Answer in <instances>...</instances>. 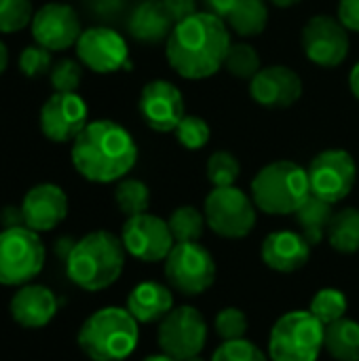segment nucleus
Here are the masks:
<instances>
[{
    "label": "nucleus",
    "instance_id": "1",
    "mask_svg": "<svg viewBox=\"0 0 359 361\" xmlns=\"http://www.w3.org/2000/svg\"><path fill=\"white\" fill-rule=\"evenodd\" d=\"M231 44L226 21L214 13L199 11L174 25L165 44V57L182 78L201 80L224 66Z\"/></svg>",
    "mask_w": 359,
    "mask_h": 361
},
{
    "label": "nucleus",
    "instance_id": "2",
    "mask_svg": "<svg viewBox=\"0 0 359 361\" xmlns=\"http://www.w3.org/2000/svg\"><path fill=\"white\" fill-rule=\"evenodd\" d=\"M138 144L118 123L91 121L72 142L70 159L74 169L89 182L112 184L123 180L138 163Z\"/></svg>",
    "mask_w": 359,
    "mask_h": 361
},
{
    "label": "nucleus",
    "instance_id": "3",
    "mask_svg": "<svg viewBox=\"0 0 359 361\" xmlns=\"http://www.w3.org/2000/svg\"><path fill=\"white\" fill-rule=\"evenodd\" d=\"M127 250L110 231H93L78 239L66 258L68 279L85 292H102L116 283L125 271Z\"/></svg>",
    "mask_w": 359,
    "mask_h": 361
},
{
    "label": "nucleus",
    "instance_id": "4",
    "mask_svg": "<svg viewBox=\"0 0 359 361\" xmlns=\"http://www.w3.org/2000/svg\"><path fill=\"white\" fill-rule=\"evenodd\" d=\"M76 343L91 361H123L140 343V324L127 309L104 307L83 322Z\"/></svg>",
    "mask_w": 359,
    "mask_h": 361
},
{
    "label": "nucleus",
    "instance_id": "5",
    "mask_svg": "<svg viewBox=\"0 0 359 361\" xmlns=\"http://www.w3.org/2000/svg\"><path fill=\"white\" fill-rule=\"evenodd\" d=\"M309 197V173L294 161H273L252 180V201L269 216L296 214Z\"/></svg>",
    "mask_w": 359,
    "mask_h": 361
},
{
    "label": "nucleus",
    "instance_id": "6",
    "mask_svg": "<svg viewBox=\"0 0 359 361\" xmlns=\"http://www.w3.org/2000/svg\"><path fill=\"white\" fill-rule=\"evenodd\" d=\"M326 326L311 311L284 313L269 334L271 361H317L324 351Z\"/></svg>",
    "mask_w": 359,
    "mask_h": 361
},
{
    "label": "nucleus",
    "instance_id": "7",
    "mask_svg": "<svg viewBox=\"0 0 359 361\" xmlns=\"http://www.w3.org/2000/svg\"><path fill=\"white\" fill-rule=\"evenodd\" d=\"M47 250L40 233L28 226L0 231V286L21 288L44 269Z\"/></svg>",
    "mask_w": 359,
    "mask_h": 361
},
{
    "label": "nucleus",
    "instance_id": "8",
    "mask_svg": "<svg viewBox=\"0 0 359 361\" xmlns=\"http://www.w3.org/2000/svg\"><path fill=\"white\" fill-rule=\"evenodd\" d=\"M163 262L167 283L184 296H199L216 281L214 256L199 241L176 243Z\"/></svg>",
    "mask_w": 359,
    "mask_h": 361
},
{
    "label": "nucleus",
    "instance_id": "9",
    "mask_svg": "<svg viewBox=\"0 0 359 361\" xmlns=\"http://www.w3.org/2000/svg\"><path fill=\"white\" fill-rule=\"evenodd\" d=\"M256 205L237 186L214 188L205 197V220L218 237L224 239H243L256 226Z\"/></svg>",
    "mask_w": 359,
    "mask_h": 361
},
{
    "label": "nucleus",
    "instance_id": "10",
    "mask_svg": "<svg viewBox=\"0 0 359 361\" xmlns=\"http://www.w3.org/2000/svg\"><path fill=\"white\" fill-rule=\"evenodd\" d=\"M161 353L178 361H186L201 355L207 343V322L203 313L195 307H176L171 313L159 322L157 334Z\"/></svg>",
    "mask_w": 359,
    "mask_h": 361
},
{
    "label": "nucleus",
    "instance_id": "11",
    "mask_svg": "<svg viewBox=\"0 0 359 361\" xmlns=\"http://www.w3.org/2000/svg\"><path fill=\"white\" fill-rule=\"evenodd\" d=\"M307 173L311 195L334 205L351 195L358 180V163L351 152L343 148H330L311 161Z\"/></svg>",
    "mask_w": 359,
    "mask_h": 361
},
{
    "label": "nucleus",
    "instance_id": "12",
    "mask_svg": "<svg viewBox=\"0 0 359 361\" xmlns=\"http://www.w3.org/2000/svg\"><path fill=\"white\" fill-rule=\"evenodd\" d=\"M303 53L320 68H336L349 55V30L332 15L311 17L300 34Z\"/></svg>",
    "mask_w": 359,
    "mask_h": 361
},
{
    "label": "nucleus",
    "instance_id": "13",
    "mask_svg": "<svg viewBox=\"0 0 359 361\" xmlns=\"http://www.w3.org/2000/svg\"><path fill=\"white\" fill-rule=\"evenodd\" d=\"M121 241L127 254L140 262H163L176 245L167 220L148 212L125 220Z\"/></svg>",
    "mask_w": 359,
    "mask_h": 361
},
{
    "label": "nucleus",
    "instance_id": "14",
    "mask_svg": "<svg viewBox=\"0 0 359 361\" xmlns=\"http://www.w3.org/2000/svg\"><path fill=\"white\" fill-rule=\"evenodd\" d=\"M76 55L85 68L97 74L131 70L127 40L116 30L106 25L83 30L76 42Z\"/></svg>",
    "mask_w": 359,
    "mask_h": 361
},
{
    "label": "nucleus",
    "instance_id": "15",
    "mask_svg": "<svg viewBox=\"0 0 359 361\" xmlns=\"http://www.w3.org/2000/svg\"><path fill=\"white\" fill-rule=\"evenodd\" d=\"M89 123V108L78 93H53L40 108V131L55 144L74 142Z\"/></svg>",
    "mask_w": 359,
    "mask_h": 361
},
{
    "label": "nucleus",
    "instance_id": "16",
    "mask_svg": "<svg viewBox=\"0 0 359 361\" xmlns=\"http://www.w3.org/2000/svg\"><path fill=\"white\" fill-rule=\"evenodd\" d=\"M30 30L36 44L49 51H66L70 47H76L83 34L78 13L63 2H49L40 6L34 13Z\"/></svg>",
    "mask_w": 359,
    "mask_h": 361
},
{
    "label": "nucleus",
    "instance_id": "17",
    "mask_svg": "<svg viewBox=\"0 0 359 361\" xmlns=\"http://www.w3.org/2000/svg\"><path fill=\"white\" fill-rule=\"evenodd\" d=\"M138 110L144 123L159 133H171L180 125V121L186 116L184 112V97L176 85L169 80L157 78L144 85Z\"/></svg>",
    "mask_w": 359,
    "mask_h": 361
},
{
    "label": "nucleus",
    "instance_id": "18",
    "mask_svg": "<svg viewBox=\"0 0 359 361\" xmlns=\"http://www.w3.org/2000/svg\"><path fill=\"white\" fill-rule=\"evenodd\" d=\"M23 224L34 233H47L57 228L68 216V195L53 182L32 186L21 199Z\"/></svg>",
    "mask_w": 359,
    "mask_h": 361
},
{
    "label": "nucleus",
    "instance_id": "19",
    "mask_svg": "<svg viewBox=\"0 0 359 361\" xmlns=\"http://www.w3.org/2000/svg\"><path fill=\"white\" fill-rule=\"evenodd\" d=\"M303 95L300 76L288 66H269L250 80V97L262 108H290Z\"/></svg>",
    "mask_w": 359,
    "mask_h": 361
},
{
    "label": "nucleus",
    "instance_id": "20",
    "mask_svg": "<svg viewBox=\"0 0 359 361\" xmlns=\"http://www.w3.org/2000/svg\"><path fill=\"white\" fill-rule=\"evenodd\" d=\"M59 311V300L55 292L40 283L21 286L8 302V313L13 322L25 330H40L49 326Z\"/></svg>",
    "mask_w": 359,
    "mask_h": 361
},
{
    "label": "nucleus",
    "instance_id": "21",
    "mask_svg": "<svg viewBox=\"0 0 359 361\" xmlns=\"http://www.w3.org/2000/svg\"><path fill=\"white\" fill-rule=\"evenodd\" d=\"M311 243L303 237V233L294 231H275L264 237L260 256L262 262L277 273H296L309 264Z\"/></svg>",
    "mask_w": 359,
    "mask_h": 361
},
{
    "label": "nucleus",
    "instance_id": "22",
    "mask_svg": "<svg viewBox=\"0 0 359 361\" xmlns=\"http://www.w3.org/2000/svg\"><path fill=\"white\" fill-rule=\"evenodd\" d=\"M176 21L167 13L163 0H140V4L131 11L127 27L129 34L146 44L167 42Z\"/></svg>",
    "mask_w": 359,
    "mask_h": 361
},
{
    "label": "nucleus",
    "instance_id": "23",
    "mask_svg": "<svg viewBox=\"0 0 359 361\" xmlns=\"http://www.w3.org/2000/svg\"><path fill=\"white\" fill-rule=\"evenodd\" d=\"M125 309L135 317L138 324H157L171 313L174 294L163 283L142 281L129 292Z\"/></svg>",
    "mask_w": 359,
    "mask_h": 361
},
{
    "label": "nucleus",
    "instance_id": "24",
    "mask_svg": "<svg viewBox=\"0 0 359 361\" xmlns=\"http://www.w3.org/2000/svg\"><path fill=\"white\" fill-rule=\"evenodd\" d=\"M294 216H296V222L300 226L303 237L311 245H317L328 235V226L332 222L334 209H332V203H328V201L311 195Z\"/></svg>",
    "mask_w": 359,
    "mask_h": 361
},
{
    "label": "nucleus",
    "instance_id": "25",
    "mask_svg": "<svg viewBox=\"0 0 359 361\" xmlns=\"http://www.w3.org/2000/svg\"><path fill=\"white\" fill-rule=\"evenodd\" d=\"M324 349L336 361H359V324L343 317L324 332Z\"/></svg>",
    "mask_w": 359,
    "mask_h": 361
},
{
    "label": "nucleus",
    "instance_id": "26",
    "mask_svg": "<svg viewBox=\"0 0 359 361\" xmlns=\"http://www.w3.org/2000/svg\"><path fill=\"white\" fill-rule=\"evenodd\" d=\"M226 23L235 34L243 38L260 36L269 25L267 0H239L226 17Z\"/></svg>",
    "mask_w": 359,
    "mask_h": 361
},
{
    "label": "nucleus",
    "instance_id": "27",
    "mask_svg": "<svg viewBox=\"0 0 359 361\" xmlns=\"http://www.w3.org/2000/svg\"><path fill=\"white\" fill-rule=\"evenodd\" d=\"M328 243L339 254H358L359 252V209L345 207L334 212L328 226Z\"/></svg>",
    "mask_w": 359,
    "mask_h": 361
},
{
    "label": "nucleus",
    "instance_id": "28",
    "mask_svg": "<svg viewBox=\"0 0 359 361\" xmlns=\"http://www.w3.org/2000/svg\"><path fill=\"white\" fill-rule=\"evenodd\" d=\"M114 203H116L118 212L125 214L127 218L146 214L148 205H150V188L142 180L123 178V180H118V184L114 188Z\"/></svg>",
    "mask_w": 359,
    "mask_h": 361
},
{
    "label": "nucleus",
    "instance_id": "29",
    "mask_svg": "<svg viewBox=\"0 0 359 361\" xmlns=\"http://www.w3.org/2000/svg\"><path fill=\"white\" fill-rule=\"evenodd\" d=\"M169 231L176 239V243H188V241H199L205 233L207 220L205 214L199 212L193 205H182L171 212L167 218Z\"/></svg>",
    "mask_w": 359,
    "mask_h": 361
},
{
    "label": "nucleus",
    "instance_id": "30",
    "mask_svg": "<svg viewBox=\"0 0 359 361\" xmlns=\"http://www.w3.org/2000/svg\"><path fill=\"white\" fill-rule=\"evenodd\" d=\"M347 309H349L347 296H345V292H341L336 288H324V290H320L313 296L311 305H309V311L324 326H330V324L343 319L347 315Z\"/></svg>",
    "mask_w": 359,
    "mask_h": 361
},
{
    "label": "nucleus",
    "instance_id": "31",
    "mask_svg": "<svg viewBox=\"0 0 359 361\" xmlns=\"http://www.w3.org/2000/svg\"><path fill=\"white\" fill-rule=\"evenodd\" d=\"M224 68L237 78H248L252 80L260 72V55L258 51L248 44V42H233L226 57H224Z\"/></svg>",
    "mask_w": 359,
    "mask_h": 361
},
{
    "label": "nucleus",
    "instance_id": "32",
    "mask_svg": "<svg viewBox=\"0 0 359 361\" xmlns=\"http://www.w3.org/2000/svg\"><path fill=\"white\" fill-rule=\"evenodd\" d=\"M205 173H207V180L212 182L214 188L235 186V182L241 176V163L233 152L218 150V152L209 154L207 165H205Z\"/></svg>",
    "mask_w": 359,
    "mask_h": 361
},
{
    "label": "nucleus",
    "instance_id": "33",
    "mask_svg": "<svg viewBox=\"0 0 359 361\" xmlns=\"http://www.w3.org/2000/svg\"><path fill=\"white\" fill-rule=\"evenodd\" d=\"M32 0H0V34L21 32L32 23Z\"/></svg>",
    "mask_w": 359,
    "mask_h": 361
},
{
    "label": "nucleus",
    "instance_id": "34",
    "mask_svg": "<svg viewBox=\"0 0 359 361\" xmlns=\"http://www.w3.org/2000/svg\"><path fill=\"white\" fill-rule=\"evenodd\" d=\"M174 133H176L180 146H184L188 150H201L203 146H207V142L212 137L209 125L205 123V118H201L197 114H186Z\"/></svg>",
    "mask_w": 359,
    "mask_h": 361
},
{
    "label": "nucleus",
    "instance_id": "35",
    "mask_svg": "<svg viewBox=\"0 0 359 361\" xmlns=\"http://www.w3.org/2000/svg\"><path fill=\"white\" fill-rule=\"evenodd\" d=\"M248 315L237 309V307H224L216 313L214 319V330L218 334V338H222V343L226 341H239L245 338L248 332Z\"/></svg>",
    "mask_w": 359,
    "mask_h": 361
},
{
    "label": "nucleus",
    "instance_id": "36",
    "mask_svg": "<svg viewBox=\"0 0 359 361\" xmlns=\"http://www.w3.org/2000/svg\"><path fill=\"white\" fill-rule=\"evenodd\" d=\"M49 76L55 93H76L83 80V63L76 59H59L53 63Z\"/></svg>",
    "mask_w": 359,
    "mask_h": 361
},
{
    "label": "nucleus",
    "instance_id": "37",
    "mask_svg": "<svg viewBox=\"0 0 359 361\" xmlns=\"http://www.w3.org/2000/svg\"><path fill=\"white\" fill-rule=\"evenodd\" d=\"M209 361H271L269 353H264L260 347H256L252 341L239 338V341H226L222 343Z\"/></svg>",
    "mask_w": 359,
    "mask_h": 361
},
{
    "label": "nucleus",
    "instance_id": "38",
    "mask_svg": "<svg viewBox=\"0 0 359 361\" xmlns=\"http://www.w3.org/2000/svg\"><path fill=\"white\" fill-rule=\"evenodd\" d=\"M19 72L28 78H40L51 72L53 68V57L51 51L40 47V44H30L19 53Z\"/></svg>",
    "mask_w": 359,
    "mask_h": 361
},
{
    "label": "nucleus",
    "instance_id": "39",
    "mask_svg": "<svg viewBox=\"0 0 359 361\" xmlns=\"http://www.w3.org/2000/svg\"><path fill=\"white\" fill-rule=\"evenodd\" d=\"M336 17L349 32H359V0H341Z\"/></svg>",
    "mask_w": 359,
    "mask_h": 361
},
{
    "label": "nucleus",
    "instance_id": "40",
    "mask_svg": "<svg viewBox=\"0 0 359 361\" xmlns=\"http://www.w3.org/2000/svg\"><path fill=\"white\" fill-rule=\"evenodd\" d=\"M163 4H165L167 13L174 17L176 23L178 21H184L186 17H190L195 13H199L197 0H163Z\"/></svg>",
    "mask_w": 359,
    "mask_h": 361
},
{
    "label": "nucleus",
    "instance_id": "41",
    "mask_svg": "<svg viewBox=\"0 0 359 361\" xmlns=\"http://www.w3.org/2000/svg\"><path fill=\"white\" fill-rule=\"evenodd\" d=\"M237 2H239V0H203L205 11H207V13H214L216 17H220V19H224V21H226V17L231 15V11L235 8Z\"/></svg>",
    "mask_w": 359,
    "mask_h": 361
},
{
    "label": "nucleus",
    "instance_id": "42",
    "mask_svg": "<svg viewBox=\"0 0 359 361\" xmlns=\"http://www.w3.org/2000/svg\"><path fill=\"white\" fill-rule=\"evenodd\" d=\"M0 222H2V228H13V226H25L23 224V214H21V207H15V205H6L0 214Z\"/></svg>",
    "mask_w": 359,
    "mask_h": 361
},
{
    "label": "nucleus",
    "instance_id": "43",
    "mask_svg": "<svg viewBox=\"0 0 359 361\" xmlns=\"http://www.w3.org/2000/svg\"><path fill=\"white\" fill-rule=\"evenodd\" d=\"M74 243H76V241H72L70 237H61V239H57V243H55V252H57V256H61V258L66 260V258L70 256V252H72Z\"/></svg>",
    "mask_w": 359,
    "mask_h": 361
},
{
    "label": "nucleus",
    "instance_id": "44",
    "mask_svg": "<svg viewBox=\"0 0 359 361\" xmlns=\"http://www.w3.org/2000/svg\"><path fill=\"white\" fill-rule=\"evenodd\" d=\"M349 89H351L353 97L359 102V61L351 68V72H349Z\"/></svg>",
    "mask_w": 359,
    "mask_h": 361
},
{
    "label": "nucleus",
    "instance_id": "45",
    "mask_svg": "<svg viewBox=\"0 0 359 361\" xmlns=\"http://www.w3.org/2000/svg\"><path fill=\"white\" fill-rule=\"evenodd\" d=\"M6 68H8V49H6V44L0 40V74H2Z\"/></svg>",
    "mask_w": 359,
    "mask_h": 361
},
{
    "label": "nucleus",
    "instance_id": "46",
    "mask_svg": "<svg viewBox=\"0 0 359 361\" xmlns=\"http://www.w3.org/2000/svg\"><path fill=\"white\" fill-rule=\"evenodd\" d=\"M269 2L275 4V6H279V8H290V6L298 4L300 0H269Z\"/></svg>",
    "mask_w": 359,
    "mask_h": 361
},
{
    "label": "nucleus",
    "instance_id": "47",
    "mask_svg": "<svg viewBox=\"0 0 359 361\" xmlns=\"http://www.w3.org/2000/svg\"><path fill=\"white\" fill-rule=\"evenodd\" d=\"M142 361H178L174 360V357H169V355H165V353H157V355H148L146 360Z\"/></svg>",
    "mask_w": 359,
    "mask_h": 361
},
{
    "label": "nucleus",
    "instance_id": "48",
    "mask_svg": "<svg viewBox=\"0 0 359 361\" xmlns=\"http://www.w3.org/2000/svg\"><path fill=\"white\" fill-rule=\"evenodd\" d=\"M186 361H205L201 355H195V357H190V360H186Z\"/></svg>",
    "mask_w": 359,
    "mask_h": 361
}]
</instances>
